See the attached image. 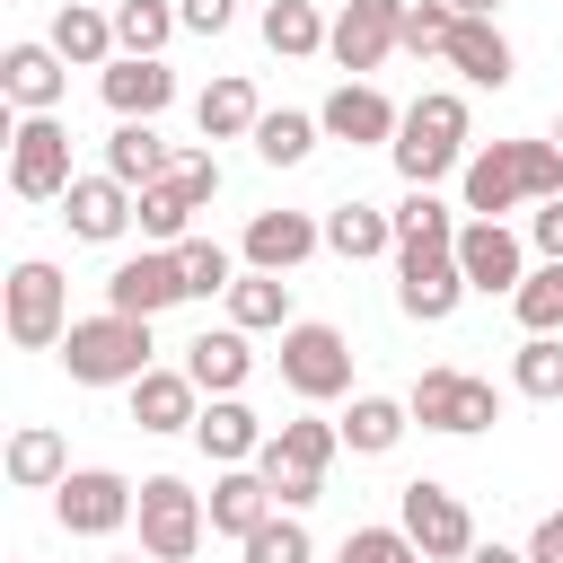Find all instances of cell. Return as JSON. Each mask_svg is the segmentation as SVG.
<instances>
[{
  "label": "cell",
  "instance_id": "1",
  "mask_svg": "<svg viewBox=\"0 0 563 563\" xmlns=\"http://www.w3.org/2000/svg\"><path fill=\"white\" fill-rule=\"evenodd\" d=\"M457 194H466V220H501L519 202H545V194H563V141L554 132L545 141H484V150H466Z\"/></svg>",
  "mask_w": 563,
  "mask_h": 563
},
{
  "label": "cell",
  "instance_id": "2",
  "mask_svg": "<svg viewBox=\"0 0 563 563\" xmlns=\"http://www.w3.org/2000/svg\"><path fill=\"white\" fill-rule=\"evenodd\" d=\"M466 132H475V123H466V97H457V88H422V97L405 106L387 158H396L405 185H440V176L466 167Z\"/></svg>",
  "mask_w": 563,
  "mask_h": 563
},
{
  "label": "cell",
  "instance_id": "3",
  "mask_svg": "<svg viewBox=\"0 0 563 563\" xmlns=\"http://www.w3.org/2000/svg\"><path fill=\"white\" fill-rule=\"evenodd\" d=\"M62 369H70V387H132L141 369H158V361H150V317H123V308L70 317Z\"/></svg>",
  "mask_w": 563,
  "mask_h": 563
},
{
  "label": "cell",
  "instance_id": "4",
  "mask_svg": "<svg viewBox=\"0 0 563 563\" xmlns=\"http://www.w3.org/2000/svg\"><path fill=\"white\" fill-rule=\"evenodd\" d=\"M405 405H413V422H422V431H449V440H475V431H493V422H501V387H493V378H475V369H457V361L422 369Z\"/></svg>",
  "mask_w": 563,
  "mask_h": 563
},
{
  "label": "cell",
  "instance_id": "5",
  "mask_svg": "<svg viewBox=\"0 0 563 563\" xmlns=\"http://www.w3.org/2000/svg\"><path fill=\"white\" fill-rule=\"evenodd\" d=\"M9 343L18 352H62V334H70V282H62V264H44V255H26V264H9Z\"/></svg>",
  "mask_w": 563,
  "mask_h": 563
},
{
  "label": "cell",
  "instance_id": "6",
  "mask_svg": "<svg viewBox=\"0 0 563 563\" xmlns=\"http://www.w3.org/2000/svg\"><path fill=\"white\" fill-rule=\"evenodd\" d=\"M282 387H290L299 405H334V396H352V343H343V325L290 317V325H282Z\"/></svg>",
  "mask_w": 563,
  "mask_h": 563
},
{
  "label": "cell",
  "instance_id": "7",
  "mask_svg": "<svg viewBox=\"0 0 563 563\" xmlns=\"http://www.w3.org/2000/svg\"><path fill=\"white\" fill-rule=\"evenodd\" d=\"M141 554L158 563H194L202 554V528H211V501L185 484V475H141Z\"/></svg>",
  "mask_w": 563,
  "mask_h": 563
},
{
  "label": "cell",
  "instance_id": "8",
  "mask_svg": "<svg viewBox=\"0 0 563 563\" xmlns=\"http://www.w3.org/2000/svg\"><path fill=\"white\" fill-rule=\"evenodd\" d=\"M79 176H70V123L62 114H18L9 132V194L18 202H62Z\"/></svg>",
  "mask_w": 563,
  "mask_h": 563
},
{
  "label": "cell",
  "instance_id": "9",
  "mask_svg": "<svg viewBox=\"0 0 563 563\" xmlns=\"http://www.w3.org/2000/svg\"><path fill=\"white\" fill-rule=\"evenodd\" d=\"M132 510H141V484L114 466H70L53 484V519L70 537H114V528H132Z\"/></svg>",
  "mask_w": 563,
  "mask_h": 563
},
{
  "label": "cell",
  "instance_id": "10",
  "mask_svg": "<svg viewBox=\"0 0 563 563\" xmlns=\"http://www.w3.org/2000/svg\"><path fill=\"white\" fill-rule=\"evenodd\" d=\"M396 519H405V537H413L431 563H466V554H475V510H466L449 484H431V475H413V484L396 493Z\"/></svg>",
  "mask_w": 563,
  "mask_h": 563
},
{
  "label": "cell",
  "instance_id": "11",
  "mask_svg": "<svg viewBox=\"0 0 563 563\" xmlns=\"http://www.w3.org/2000/svg\"><path fill=\"white\" fill-rule=\"evenodd\" d=\"M466 299V273H457V246H396V308L413 325H449Z\"/></svg>",
  "mask_w": 563,
  "mask_h": 563
},
{
  "label": "cell",
  "instance_id": "12",
  "mask_svg": "<svg viewBox=\"0 0 563 563\" xmlns=\"http://www.w3.org/2000/svg\"><path fill=\"white\" fill-rule=\"evenodd\" d=\"M396 44H405V0H343L325 26V53L343 62V79H369Z\"/></svg>",
  "mask_w": 563,
  "mask_h": 563
},
{
  "label": "cell",
  "instance_id": "13",
  "mask_svg": "<svg viewBox=\"0 0 563 563\" xmlns=\"http://www.w3.org/2000/svg\"><path fill=\"white\" fill-rule=\"evenodd\" d=\"M176 299H194L176 246H141V255H123V264L106 273V308H123V317H150V325H158Z\"/></svg>",
  "mask_w": 563,
  "mask_h": 563
},
{
  "label": "cell",
  "instance_id": "14",
  "mask_svg": "<svg viewBox=\"0 0 563 563\" xmlns=\"http://www.w3.org/2000/svg\"><path fill=\"white\" fill-rule=\"evenodd\" d=\"M97 97L114 106V123H158L176 106V70H167V53H114L97 70Z\"/></svg>",
  "mask_w": 563,
  "mask_h": 563
},
{
  "label": "cell",
  "instance_id": "15",
  "mask_svg": "<svg viewBox=\"0 0 563 563\" xmlns=\"http://www.w3.org/2000/svg\"><path fill=\"white\" fill-rule=\"evenodd\" d=\"M457 273H466V290H519L528 282V238L519 229H501V220H457Z\"/></svg>",
  "mask_w": 563,
  "mask_h": 563
},
{
  "label": "cell",
  "instance_id": "16",
  "mask_svg": "<svg viewBox=\"0 0 563 563\" xmlns=\"http://www.w3.org/2000/svg\"><path fill=\"white\" fill-rule=\"evenodd\" d=\"M317 123H325V141L387 150V141H396V123H405V106H387V88H378V79H343V88L317 106Z\"/></svg>",
  "mask_w": 563,
  "mask_h": 563
},
{
  "label": "cell",
  "instance_id": "17",
  "mask_svg": "<svg viewBox=\"0 0 563 563\" xmlns=\"http://www.w3.org/2000/svg\"><path fill=\"white\" fill-rule=\"evenodd\" d=\"M317 246H325V220H317V211H255L246 238H238V255H246L255 273H299Z\"/></svg>",
  "mask_w": 563,
  "mask_h": 563
},
{
  "label": "cell",
  "instance_id": "18",
  "mask_svg": "<svg viewBox=\"0 0 563 563\" xmlns=\"http://www.w3.org/2000/svg\"><path fill=\"white\" fill-rule=\"evenodd\" d=\"M264 440H273V431L255 422L246 396H202V413H194V449H202L211 466H255Z\"/></svg>",
  "mask_w": 563,
  "mask_h": 563
},
{
  "label": "cell",
  "instance_id": "19",
  "mask_svg": "<svg viewBox=\"0 0 563 563\" xmlns=\"http://www.w3.org/2000/svg\"><path fill=\"white\" fill-rule=\"evenodd\" d=\"M132 202H141V194H132L123 176H106V167H97V176H79V185L62 194V220H70V238H88V246H114V238L132 229Z\"/></svg>",
  "mask_w": 563,
  "mask_h": 563
},
{
  "label": "cell",
  "instance_id": "20",
  "mask_svg": "<svg viewBox=\"0 0 563 563\" xmlns=\"http://www.w3.org/2000/svg\"><path fill=\"white\" fill-rule=\"evenodd\" d=\"M70 70H106L123 44H114V0H62L53 9V35H44Z\"/></svg>",
  "mask_w": 563,
  "mask_h": 563
},
{
  "label": "cell",
  "instance_id": "21",
  "mask_svg": "<svg viewBox=\"0 0 563 563\" xmlns=\"http://www.w3.org/2000/svg\"><path fill=\"white\" fill-rule=\"evenodd\" d=\"M440 62H449L466 88H510V70H519V53H510V35H501L493 18H457L449 44H440Z\"/></svg>",
  "mask_w": 563,
  "mask_h": 563
},
{
  "label": "cell",
  "instance_id": "22",
  "mask_svg": "<svg viewBox=\"0 0 563 563\" xmlns=\"http://www.w3.org/2000/svg\"><path fill=\"white\" fill-rule=\"evenodd\" d=\"M0 88H9L18 114H53L62 88H70V62H62L53 44H9V53H0Z\"/></svg>",
  "mask_w": 563,
  "mask_h": 563
},
{
  "label": "cell",
  "instance_id": "23",
  "mask_svg": "<svg viewBox=\"0 0 563 563\" xmlns=\"http://www.w3.org/2000/svg\"><path fill=\"white\" fill-rule=\"evenodd\" d=\"M202 501H211V528H220V537H238V545L282 510V501H273V484H264V466H220Z\"/></svg>",
  "mask_w": 563,
  "mask_h": 563
},
{
  "label": "cell",
  "instance_id": "24",
  "mask_svg": "<svg viewBox=\"0 0 563 563\" xmlns=\"http://www.w3.org/2000/svg\"><path fill=\"white\" fill-rule=\"evenodd\" d=\"M194 413H202V387H194V369H141L132 378V422L141 431H194Z\"/></svg>",
  "mask_w": 563,
  "mask_h": 563
},
{
  "label": "cell",
  "instance_id": "25",
  "mask_svg": "<svg viewBox=\"0 0 563 563\" xmlns=\"http://www.w3.org/2000/svg\"><path fill=\"white\" fill-rule=\"evenodd\" d=\"M194 123H202V141H255V123H264L255 79H246V70H220V79L194 97Z\"/></svg>",
  "mask_w": 563,
  "mask_h": 563
},
{
  "label": "cell",
  "instance_id": "26",
  "mask_svg": "<svg viewBox=\"0 0 563 563\" xmlns=\"http://www.w3.org/2000/svg\"><path fill=\"white\" fill-rule=\"evenodd\" d=\"M185 369H194V387H202V396H238V387L255 378L246 325H211V334H194V343H185Z\"/></svg>",
  "mask_w": 563,
  "mask_h": 563
},
{
  "label": "cell",
  "instance_id": "27",
  "mask_svg": "<svg viewBox=\"0 0 563 563\" xmlns=\"http://www.w3.org/2000/svg\"><path fill=\"white\" fill-rule=\"evenodd\" d=\"M0 466H9V484H18V493H53V484L70 475V449H62V431H53V422H18Z\"/></svg>",
  "mask_w": 563,
  "mask_h": 563
},
{
  "label": "cell",
  "instance_id": "28",
  "mask_svg": "<svg viewBox=\"0 0 563 563\" xmlns=\"http://www.w3.org/2000/svg\"><path fill=\"white\" fill-rule=\"evenodd\" d=\"M325 246H334L343 264L396 255V211H378V202H334V211H325Z\"/></svg>",
  "mask_w": 563,
  "mask_h": 563
},
{
  "label": "cell",
  "instance_id": "29",
  "mask_svg": "<svg viewBox=\"0 0 563 563\" xmlns=\"http://www.w3.org/2000/svg\"><path fill=\"white\" fill-rule=\"evenodd\" d=\"M167 158H176V141H158V123H114V132H106V176H123L132 194L158 185Z\"/></svg>",
  "mask_w": 563,
  "mask_h": 563
},
{
  "label": "cell",
  "instance_id": "30",
  "mask_svg": "<svg viewBox=\"0 0 563 563\" xmlns=\"http://www.w3.org/2000/svg\"><path fill=\"white\" fill-rule=\"evenodd\" d=\"M405 431H413V405L405 396H352V413H343V449L352 457H387Z\"/></svg>",
  "mask_w": 563,
  "mask_h": 563
},
{
  "label": "cell",
  "instance_id": "31",
  "mask_svg": "<svg viewBox=\"0 0 563 563\" xmlns=\"http://www.w3.org/2000/svg\"><path fill=\"white\" fill-rule=\"evenodd\" d=\"M334 449H343V422L299 413V422H282V431L264 440V457H255V466H299V475H325V466H334Z\"/></svg>",
  "mask_w": 563,
  "mask_h": 563
},
{
  "label": "cell",
  "instance_id": "32",
  "mask_svg": "<svg viewBox=\"0 0 563 563\" xmlns=\"http://www.w3.org/2000/svg\"><path fill=\"white\" fill-rule=\"evenodd\" d=\"M229 325H246V334H282V325H290V282L246 264V273L229 282Z\"/></svg>",
  "mask_w": 563,
  "mask_h": 563
},
{
  "label": "cell",
  "instance_id": "33",
  "mask_svg": "<svg viewBox=\"0 0 563 563\" xmlns=\"http://www.w3.org/2000/svg\"><path fill=\"white\" fill-rule=\"evenodd\" d=\"M264 44L282 53V62H308V53H325V26L334 18H317V0H264Z\"/></svg>",
  "mask_w": 563,
  "mask_h": 563
},
{
  "label": "cell",
  "instance_id": "34",
  "mask_svg": "<svg viewBox=\"0 0 563 563\" xmlns=\"http://www.w3.org/2000/svg\"><path fill=\"white\" fill-rule=\"evenodd\" d=\"M317 141H325V123L299 114V106H264V123H255V158H264V167H299Z\"/></svg>",
  "mask_w": 563,
  "mask_h": 563
},
{
  "label": "cell",
  "instance_id": "35",
  "mask_svg": "<svg viewBox=\"0 0 563 563\" xmlns=\"http://www.w3.org/2000/svg\"><path fill=\"white\" fill-rule=\"evenodd\" d=\"M176 35H185L176 0H114V44L123 53H167Z\"/></svg>",
  "mask_w": 563,
  "mask_h": 563
},
{
  "label": "cell",
  "instance_id": "36",
  "mask_svg": "<svg viewBox=\"0 0 563 563\" xmlns=\"http://www.w3.org/2000/svg\"><path fill=\"white\" fill-rule=\"evenodd\" d=\"M510 387H519L528 405H563V334H528V343L510 352Z\"/></svg>",
  "mask_w": 563,
  "mask_h": 563
},
{
  "label": "cell",
  "instance_id": "37",
  "mask_svg": "<svg viewBox=\"0 0 563 563\" xmlns=\"http://www.w3.org/2000/svg\"><path fill=\"white\" fill-rule=\"evenodd\" d=\"M510 308H519L528 334H563V255H537L528 282L510 290Z\"/></svg>",
  "mask_w": 563,
  "mask_h": 563
},
{
  "label": "cell",
  "instance_id": "38",
  "mask_svg": "<svg viewBox=\"0 0 563 563\" xmlns=\"http://www.w3.org/2000/svg\"><path fill=\"white\" fill-rule=\"evenodd\" d=\"M132 229H141L150 246H185V238H194V202H185V194L158 176V185H141V202H132Z\"/></svg>",
  "mask_w": 563,
  "mask_h": 563
},
{
  "label": "cell",
  "instance_id": "39",
  "mask_svg": "<svg viewBox=\"0 0 563 563\" xmlns=\"http://www.w3.org/2000/svg\"><path fill=\"white\" fill-rule=\"evenodd\" d=\"M396 246H457V211H449L431 185H405V202H396Z\"/></svg>",
  "mask_w": 563,
  "mask_h": 563
},
{
  "label": "cell",
  "instance_id": "40",
  "mask_svg": "<svg viewBox=\"0 0 563 563\" xmlns=\"http://www.w3.org/2000/svg\"><path fill=\"white\" fill-rule=\"evenodd\" d=\"M238 554H246V563H317V537H308V519H299V510H273Z\"/></svg>",
  "mask_w": 563,
  "mask_h": 563
},
{
  "label": "cell",
  "instance_id": "41",
  "mask_svg": "<svg viewBox=\"0 0 563 563\" xmlns=\"http://www.w3.org/2000/svg\"><path fill=\"white\" fill-rule=\"evenodd\" d=\"M176 264H185V290H194V299H229V282H238V255H229L220 238H185Z\"/></svg>",
  "mask_w": 563,
  "mask_h": 563
},
{
  "label": "cell",
  "instance_id": "42",
  "mask_svg": "<svg viewBox=\"0 0 563 563\" xmlns=\"http://www.w3.org/2000/svg\"><path fill=\"white\" fill-rule=\"evenodd\" d=\"M343 563H431V554H422V545L405 537V519H396V528H352V537H343Z\"/></svg>",
  "mask_w": 563,
  "mask_h": 563
},
{
  "label": "cell",
  "instance_id": "43",
  "mask_svg": "<svg viewBox=\"0 0 563 563\" xmlns=\"http://www.w3.org/2000/svg\"><path fill=\"white\" fill-rule=\"evenodd\" d=\"M167 185H176L194 211H211V194H220V158H211V150H176V158H167Z\"/></svg>",
  "mask_w": 563,
  "mask_h": 563
},
{
  "label": "cell",
  "instance_id": "44",
  "mask_svg": "<svg viewBox=\"0 0 563 563\" xmlns=\"http://www.w3.org/2000/svg\"><path fill=\"white\" fill-rule=\"evenodd\" d=\"M457 26V0H405V53H440Z\"/></svg>",
  "mask_w": 563,
  "mask_h": 563
},
{
  "label": "cell",
  "instance_id": "45",
  "mask_svg": "<svg viewBox=\"0 0 563 563\" xmlns=\"http://www.w3.org/2000/svg\"><path fill=\"white\" fill-rule=\"evenodd\" d=\"M264 484H273V501H282V510H308V501L325 493V475H299V466H264Z\"/></svg>",
  "mask_w": 563,
  "mask_h": 563
},
{
  "label": "cell",
  "instance_id": "46",
  "mask_svg": "<svg viewBox=\"0 0 563 563\" xmlns=\"http://www.w3.org/2000/svg\"><path fill=\"white\" fill-rule=\"evenodd\" d=\"M176 18H185V35H229L238 0H176Z\"/></svg>",
  "mask_w": 563,
  "mask_h": 563
},
{
  "label": "cell",
  "instance_id": "47",
  "mask_svg": "<svg viewBox=\"0 0 563 563\" xmlns=\"http://www.w3.org/2000/svg\"><path fill=\"white\" fill-rule=\"evenodd\" d=\"M528 246H537V255H563V194H545V202L528 211Z\"/></svg>",
  "mask_w": 563,
  "mask_h": 563
},
{
  "label": "cell",
  "instance_id": "48",
  "mask_svg": "<svg viewBox=\"0 0 563 563\" xmlns=\"http://www.w3.org/2000/svg\"><path fill=\"white\" fill-rule=\"evenodd\" d=\"M528 563H563V510H545V519H537V537H528Z\"/></svg>",
  "mask_w": 563,
  "mask_h": 563
},
{
  "label": "cell",
  "instance_id": "49",
  "mask_svg": "<svg viewBox=\"0 0 563 563\" xmlns=\"http://www.w3.org/2000/svg\"><path fill=\"white\" fill-rule=\"evenodd\" d=\"M466 563H528V545H501V537H475V554Z\"/></svg>",
  "mask_w": 563,
  "mask_h": 563
},
{
  "label": "cell",
  "instance_id": "50",
  "mask_svg": "<svg viewBox=\"0 0 563 563\" xmlns=\"http://www.w3.org/2000/svg\"><path fill=\"white\" fill-rule=\"evenodd\" d=\"M457 18H501V0H457Z\"/></svg>",
  "mask_w": 563,
  "mask_h": 563
},
{
  "label": "cell",
  "instance_id": "51",
  "mask_svg": "<svg viewBox=\"0 0 563 563\" xmlns=\"http://www.w3.org/2000/svg\"><path fill=\"white\" fill-rule=\"evenodd\" d=\"M114 563H158V554H114Z\"/></svg>",
  "mask_w": 563,
  "mask_h": 563
},
{
  "label": "cell",
  "instance_id": "52",
  "mask_svg": "<svg viewBox=\"0 0 563 563\" xmlns=\"http://www.w3.org/2000/svg\"><path fill=\"white\" fill-rule=\"evenodd\" d=\"M554 141H563V106H554Z\"/></svg>",
  "mask_w": 563,
  "mask_h": 563
},
{
  "label": "cell",
  "instance_id": "53",
  "mask_svg": "<svg viewBox=\"0 0 563 563\" xmlns=\"http://www.w3.org/2000/svg\"><path fill=\"white\" fill-rule=\"evenodd\" d=\"M334 563H343V554H334Z\"/></svg>",
  "mask_w": 563,
  "mask_h": 563
}]
</instances>
